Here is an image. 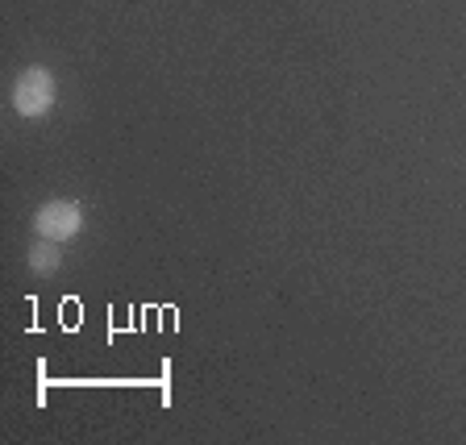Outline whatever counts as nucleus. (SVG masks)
I'll return each instance as SVG.
<instances>
[{
	"label": "nucleus",
	"instance_id": "obj_2",
	"mask_svg": "<svg viewBox=\"0 0 466 445\" xmlns=\"http://www.w3.org/2000/svg\"><path fill=\"white\" fill-rule=\"evenodd\" d=\"M84 229V208L76 200H46L34 217V233L50 242H76Z\"/></svg>",
	"mask_w": 466,
	"mask_h": 445
},
{
	"label": "nucleus",
	"instance_id": "obj_3",
	"mask_svg": "<svg viewBox=\"0 0 466 445\" xmlns=\"http://www.w3.org/2000/svg\"><path fill=\"white\" fill-rule=\"evenodd\" d=\"M58 267H63V242L34 238V242H29V271L38 275V279H50Z\"/></svg>",
	"mask_w": 466,
	"mask_h": 445
},
{
	"label": "nucleus",
	"instance_id": "obj_1",
	"mask_svg": "<svg viewBox=\"0 0 466 445\" xmlns=\"http://www.w3.org/2000/svg\"><path fill=\"white\" fill-rule=\"evenodd\" d=\"M55 76H50L46 67H25L17 79H13V108H17V116H25V121H38V116H46L50 108H55Z\"/></svg>",
	"mask_w": 466,
	"mask_h": 445
}]
</instances>
